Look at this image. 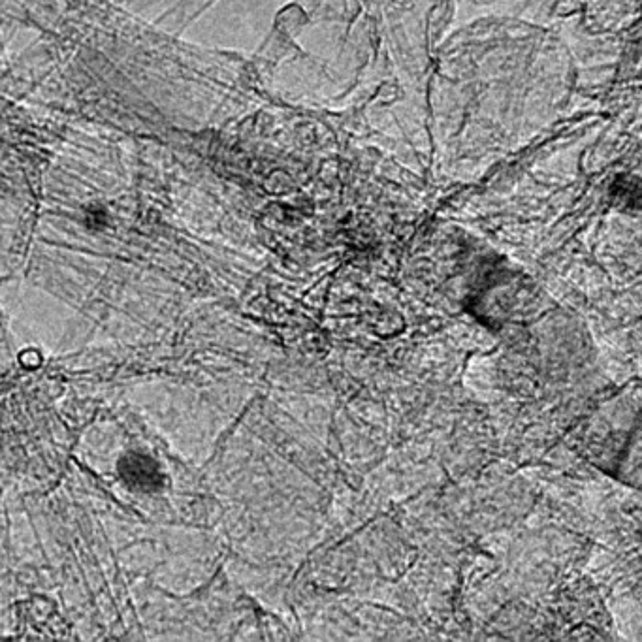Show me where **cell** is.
<instances>
[{"instance_id":"6da1fadb","label":"cell","mask_w":642,"mask_h":642,"mask_svg":"<svg viewBox=\"0 0 642 642\" xmlns=\"http://www.w3.org/2000/svg\"><path fill=\"white\" fill-rule=\"evenodd\" d=\"M121 477L136 490H157L164 484L159 464L144 454H129L119 464Z\"/></svg>"}]
</instances>
